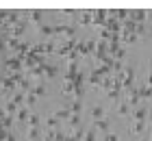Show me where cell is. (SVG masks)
<instances>
[{
	"label": "cell",
	"mask_w": 152,
	"mask_h": 141,
	"mask_svg": "<svg viewBox=\"0 0 152 141\" xmlns=\"http://www.w3.org/2000/svg\"><path fill=\"white\" fill-rule=\"evenodd\" d=\"M28 18H31L35 24H39V22H41V13H39V11H31V13H28Z\"/></svg>",
	"instance_id": "obj_6"
},
{
	"label": "cell",
	"mask_w": 152,
	"mask_h": 141,
	"mask_svg": "<svg viewBox=\"0 0 152 141\" xmlns=\"http://www.w3.org/2000/svg\"><path fill=\"white\" fill-rule=\"evenodd\" d=\"M148 87H150V89H152V74H150V76H148Z\"/></svg>",
	"instance_id": "obj_13"
},
{
	"label": "cell",
	"mask_w": 152,
	"mask_h": 141,
	"mask_svg": "<svg viewBox=\"0 0 152 141\" xmlns=\"http://www.w3.org/2000/svg\"><path fill=\"white\" fill-rule=\"evenodd\" d=\"M137 96H139V98H150V96H152V89H150L148 85H146V87L137 89Z\"/></svg>",
	"instance_id": "obj_2"
},
{
	"label": "cell",
	"mask_w": 152,
	"mask_h": 141,
	"mask_svg": "<svg viewBox=\"0 0 152 141\" xmlns=\"http://www.w3.org/2000/svg\"><path fill=\"white\" fill-rule=\"evenodd\" d=\"M102 115H104V109L102 107H94L91 109V117L94 119H102Z\"/></svg>",
	"instance_id": "obj_3"
},
{
	"label": "cell",
	"mask_w": 152,
	"mask_h": 141,
	"mask_svg": "<svg viewBox=\"0 0 152 141\" xmlns=\"http://www.w3.org/2000/svg\"><path fill=\"white\" fill-rule=\"evenodd\" d=\"M37 137H39V126H31L28 132H26V139H28V141H35Z\"/></svg>",
	"instance_id": "obj_1"
},
{
	"label": "cell",
	"mask_w": 152,
	"mask_h": 141,
	"mask_svg": "<svg viewBox=\"0 0 152 141\" xmlns=\"http://www.w3.org/2000/svg\"><path fill=\"white\" fill-rule=\"evenodd\" d=\"M18 119H20V122H26V119H28V111H26V109H20V111H18Z\"/></svg>",
	"instance_id": "obj_8"
},
{
	"label": "cell",
	"mask_w": 152,
	"mask_h": 141,
	"mask_svg": "<svg viewBox=\"0 0 152 141\" xmlns=\"http://www.w3.org/2000/svg\"><path fill=\"white\" fill-rule=\"evenodd\" d=\"M94 126H96L98 130H107V128H109V124L104 122V119H96V124H94Z\"/></svg>",
	"instance_id": "obj_7"
},
{
	"label": "cell",
	"mask_w": 152,
	"mask_h": 141,
	"mask_svg": "<svg viewBox=\"0 0 152 141\" xmlns=\"http://www.w3.org/2000/svg\"><path fill=\"white\" fill-rule=\"evenodd\" d=\"M85 141H96V137H94V130H87V132H85Z\"/></svg>",
	"instance_id": "obj_10"
},
{
	"label": "cell",
	"mask_w": 152,
	"mask_h": 141,
	"mask_svg": "<svg viewBox=\"0 0 152 141\" xmlns=\"http://www.w3.org/2000/svg\"><path fill=\"white\" fill-rule=\"evenodd\" d=\"M133 18H135V20H146V11H135Z\"/></svg>",
	"instance_id": "obj_9"
},
{
	"label": "cell",
	"mask_w": 152,
	"mask_h": 141,
	"mask_svg": "<svg viewBox=\"0 0 152 141\" xmlns=\"http://www.w3.org/2000/svg\"><path fill=\"white\" fill-rule=\"evenodd\" d=\"M15 111H18V107H15L13 102H9V104H7V113H15Z\"/></svg>",
	"instance_id": "obj_11"
},
{
	"label": "cell",
	"mask_w": 152,
	"mask_h": 141,
	"mask_svg": "<svg viewBox=\"0 0 152 141\" xmlns=\"http://www.w3.org/2000/svg\"><path fill=\"white\" fill-rule=\"evenodd\" d=\"M78 113H80V100H76L70 107V115H78Z\"/></svg>",
	"instance_id": "obj_5"
},
{
	"label": "cell",
	"mask_w": 152,
	"mask_h": 141,
	"mask_svg": "<svg viewBox=\"0 0 152 141\" xmlns=\"http://www.w3.org/2000/svg\"><path fill=\"white\" fill-rule=\"evenodd\" d=\"M143 126H146L143 122H139V119H135V124H133V130H130V132H133V135H137V132H141V130H143Z\"/></svg>",
	"instance_id": "obj_4"
},
{
	"label": "cell",
	"mask_w": 152,
	"mask_h": 141,
	"mask_svg": "<svg viewBox=\"0 0 152 141\" xmlns=\"http://www.w3.org/2000/svg\"><path fill=\"white\" fill-rule=\"evenodd\" d=\"M104 141H120V139H117V135H107Z\"/></svg>",
	"instance_id": "obj_12"
}]
</instances>
